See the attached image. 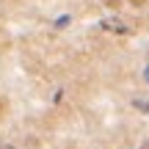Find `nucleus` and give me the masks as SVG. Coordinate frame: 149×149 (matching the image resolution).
I'll return each instance as SVG.
<instances>
[{"mask_svg":"<svg viewBox=\"0 0 149 149\" xmlns=\"http://www.w3.org/2000/svg\"><path fill=\"white\" fill-rule=\"evenodd\" d=\"M133 3H135V6H141V3H144V0H133Z\"/></svg>","mask_w":149,"mask_h":149,"instance_id":"2","label":"nucleus"},{"mask_svg":"<svg viewBox=\"0 0 149 149\" xmlns=\"http://www.w3.org/2000/svg\"><path fill=\"white\" fill-rule=\"evenodd\" d=\"M108 6H111V8H119V0H108Z\"/></svg>","mask_w":149,"mask_h":149,"instance_id":"1","label":"nucleus"},{"mask_svg":"<svg viewBox=\"0 0 149 149\" xmlns=\"http://www.w3.org/2000/svg\"><path fill=\"white\" fill-rule=\"evenodd\" d=\"M144 149H149V141H146V144H144Z\"/></svg>","mask_w":149,"mask_h":149,"instance_id":"3","label":"nucleus"}]
</instances>
